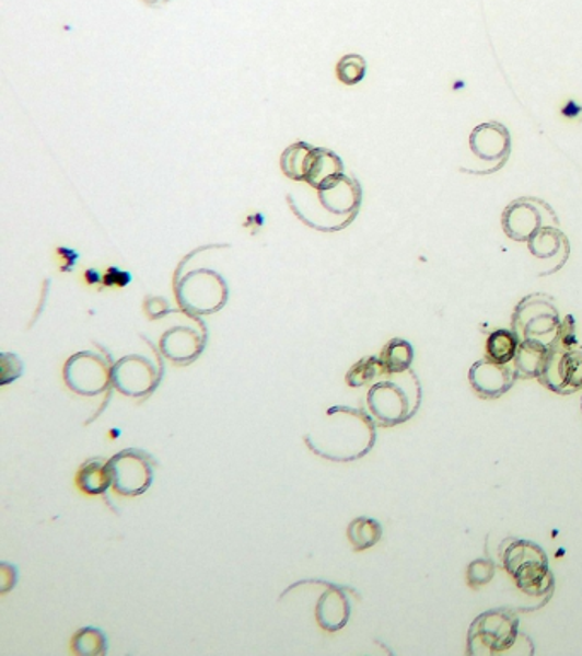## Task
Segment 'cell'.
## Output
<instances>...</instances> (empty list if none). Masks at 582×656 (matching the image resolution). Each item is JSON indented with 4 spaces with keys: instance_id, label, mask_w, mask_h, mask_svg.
<instances>
[{
    "instance_id": "cell-1",
    "label": "cell",
    "mask_w": 582,
    "mask_h": 656,
    "mask_svg": "<svg viewBox=\"0 0 582 656\" xmlns=\"http://www.w3.org/2000/svg\"><path fill=\"white\" fill-rule=\"evenodd\" d=\"M307 447L323 459L347 463L362 459L376 444V421L361 408L335 405L325 412L318 429L307 433Z\"/></svg>"
},
{
    "instance_id": "cell-2",
    "label": "cell",
    "mask_w": 582,
    "mask_h": 656,
    "mask_svg": "<svg viewBox=\"0 0 582 656\" xmlns=\"http://www.w3.org/2000/svg\"><path fill=\"white\" fill-rule=\"evenodd\" d=\"M422 402V387L417 375L407 369L385 375L368 392V411L381 426L392 427L416 416Z\"/></svg>"
},
{
    "instance_id": "cell-3",
    "label": "cell",
    "mask_w": 582,
    "mask_h": 656,
    "mask_svg": "<svg viewBox=\"0 0 582 656\" xmlns=\"http://www.w3.org/2000/svg\"><path fill=\"white\" fill-rule=\"evenodd\" d=\"M501 548L499 560L523 594L529 597H545L550 594L554 588V575L544 549L523 539H508Z\"/></svg>"
},
{
    "instance_id": "cell-4",
    "label": "cell",
    "mask_w": 582,
    "mask_h": 656,
    "mask_svg": "<svg viewBox=\"0 0 582 656\" xmlns=\"http://www.w3.org/2000/svg\"><path fill=\"white\" fill-rule=\"evenodd\" d=\"M578 335L571 315L562 320L559 334L548 346V358L539 383L550 392L571 395L582 389V350L575 349Z\"/></svg>"
},
{
    "instance_id": "cell-5",
    "label": "cell",
    "mask_w": 582,
    "mask_h": 656,
    "mask_svg": "<svg viewBox=\"0 0 582 656\" xmlns=\"http://www.w3.org/2000/svg\"><path fill=\"white\" fill-rule=\"evenodd\" d=\"M520 619L513 610L493 609L478 615L468 631V653L474 656H499L514 652L520 643Z\"/></svg>"
},
{
    "instance_id": "cell-6",
    "label": "cell",
    "mask_w": 582,
    "mask_h": 656,
    "mask_svg": "<svg viewBox=\"0 0 582 656\" xmlns=\"http://www.w3.org/2000/svg\"><path fill=\"white\" fill-rule=\"evenodd\" d=\"M562 320L554 304V298L547 295H529L521 299L514 310L511 325L520 341L533 338L550 346L559 334Z\"/></svg>"
},
{
    "instance_id": "cell-7",
    "label": "cell",
    "mask_w": 582,
    "mask_h": 656,
    "mask_svg": "<svg viewBox=\"0 0 582 656\" xmlns=\"http://www.w3.org/2000/svg\"><path fill=\"white\" fill-rule=\"evenodd\" d=\"M176 298L190 315H210L228 301V286L218 273L195 271L176 284Z\"/></svg>"
},
{
    "instance_id": "cell-8",
    "label": "cell",
    "mask_w": 582,
    "mask_h": 656,
    "mask_svg": "<svg viewBox=\"0 0 582 656\" xmlns=\"http://www.w3.org/2000/svg\"><path fill=\"white\" fill-rule=\"evenodd\" d=\"M501 226L509 240L526 243L545 226H560V222L554 209L542 198L521 197L505 207Z\"/></svg>"
},
{
    "instance_id": "cell-9",
    "label": "cell",
    "mask_w": 582,
    "mask_h": 656,
    "mask_svg": "<svg viewBox=\"0 0 582 656\" xmlns=\"http://www.w3.org/2000/svg\"><path fill=\"white\" fill-rule=\"evenodd\" d=\"M163 375L160 358L129 354L113 365V387L125 396L142 399L160 387Z\"/></svg>"
},
{
    "instance_id": "cell-10",
    "label": "cell",
    "mask_w": 582,
    "mask_h": 656,
    "mask_svg": "<svg viewBox=\"0 0 582 656\" xmlns=\"http://www.w3.org/2000/svg\"><path fill=\"white\" fill-rule=\"evenodd\" d=\"M67 387L81 396H97L113 384V365L93 350L74 354L63 368Z\"/></svg>"
},
{
    "instance_id": "cell-11",
    "label": "cell",
    "mask_w": 582,
    "mask_h": 656,
    "mask_svg": "<svg viewBox=\"0 0 582 656\" xmlns=\"http://www.w3.org/2000/svg\"><path fill=\"white\" fill-rule=\"evenodd\" d=\"M113 487L121 496H140L154 481V459L144 450L129 448L109 460Z\"/></svg>"
},
{
    "instance_id": "cell-12",
    "label": "cell",
    "mask_w": 582,
    "mask_h": 656,
    "mask_svg": "<svg viewBox=\"0 0 582 656\" xmlns=\"http://www.w3.org/2000/svg\"><path fill=\"white\" fill-rule=\"evenodd\" d=\"M318 200L338 230H344L358 216L361 207L362 191L358 180L350 179L346 173L338 176L326 187L319 188Z\"/></svg>"
},
{
    "instance_id": "cell-13",
    "label": "cell",
    "mask_w": 582,
    "mask_h": 656,
    "mask_svg": "<svg viewBox=\"0 0 582 656\" xmlns=\"http://www.w3.org/2000/svg\"><path fill=\"white\" fill-rule=\"evenodd\" d=\"M468 146L478 160L493 164V170L499 171L508 163L513 149V139L505 125L499 122H487L472 130Z\"/></svg>"
},
{
    "instance_id": "cell-14",
    "label": "cell",
    "mask_w": 582,
    "mask_h": 656,
    "mask_svg": "<svg viewBox=\"0 0 582 656\" xmlns=\"http://www.w3.org/2000/svg\"><path fill=\"white\" fill-rule=\"evenodd\" d=\"M516 380L513 366L499 365L489 358L475 362L468 371L472 389L480 399H499L513 389Z\"/></svg>"
},
{
    "instance_id": "cell-15",
    "label": "cell",
    "mask_w": 582,
    "mask_h": 656,
    "mask_svg": "<svg viewBox=\"0 0 582 656\" xmlns=\"http://www.w3.org/2000/svg\"><path fill=\"white\" fill-rule=\"evenodd\" d=\"M206 334L194 326H173L161 337V353L176 365H190L206 349Z\"/></svg>"
},
{
    "instance_id": "cell-16",
    "label": "cell",
    "mask_w": 582,
    "mask_h": 656,
    "mask_svg": "<svg viewBox=\"0 0 582 656\" xmlns=\"http://www.w3.org/2000/svg\"><path fill=\"white\" fill-rule=\"evenodd\" d=\"M352 606L350 598L344 587H338L334 583H326V590L319 597L315 607L316 622L325 631H340L346 628L350 619Z\"/></svg>"
},
{
    "instance_id": "cell-17",
    "label": "cell",
    "mask_w": 582,
    "mask_h": 656,
    "mask_svg": "<svg viewBox=\"0 0 582 656\" xmlns=\"http://www.w3.org/2000/svg\"><path fill=\"white\" fill-rule=\"evenodd\" d=\"M526 246L538 261L557 262V271L566 265L571 253V243L560 230V226H545L526 241Z\"/></svg>"
},
{
    "instance_id": "cell-18",
    "label": "cell",
    "mask_w": 582,
    "mask_h": 656,
    "mask_svg": "<svg viewBox=\"0 0 582 656\" xmlns=\"http://www.w3.org/2000/svg\"><path fill=\"white\" fill-rule=\"evenodd\" d=\"M548 358V346L544 342L526 338L517 347L516 358L513 361L514 373L517 380H533L544 373L545 362Z\"/></svg>"
},
{
    "instance_id": "cell-19",
    "label": "cell",
    "mask_w": 582,
    "mask_h": 656,
    "mask_svg": "<svg viewBox=\"0 0 582 656\" xmlns=\"http://www.w3.org/2000/svg\"><path fill=\"white\" fill-rule=\"evenodd\" d=\"M340 175H344L342 160L328 149H315L313 163H311L310 173L306 176L310 187L319 191Z\"/></svg>"
},
{
    "instance_id": "cell-20",
    "label": "cell",
    "mask_w": 582,
    "mask_h": 656,
    "mask_svg": "<svg viewBox=\"0 0 582 656\" xmlns=\"http://www.w3.org/2000/svg\"><path fill=\"white\" fill-rule=\"evenodd\" d=\"M78 486L84 493L96 496V494H105L113 486L112 470L109 463L103 459L88 460L81 467L78 474Z\"/></svg>"
},
{
    "instance_id": "cell-21",
    "label": "cell",
    "mask_w": 582,
    "mask_h": 656,
    "mask_svg": "<svg viewBox=\"0 0 582 656\" xmlns=\"http://www.w3.org/2000/svg\"><path fill=\"white\" fill-rule=\"evenodd\" d=\"M521 341L514 331H493L492 334L487 337L486 342V358L492 359V361L499 362V365H511L516 358L517 347H520Z\"/></svg>"
},
{
    "instance_id": "cell-22",
    "label": "cell",
    "mask_w": 582,
    "mask_h": 656,
    "mask_svg": "<svg viewBox=\"0 0 582 656\" xmlns=\"http://www.w3.org/2000/svg\"><path fill=\"white\" fill-rule=\"evenodd\" d=\"M315 149L304 145V142H298V145H292L291 148L286 149V152L282 154V161H280L283 173L289 179L298 180V182H306L311 163H313V156H315Z\"/></svg>"
},
{
    "instance_id": "cell-23",
    "label": "cell",
    "mask_w": 582,
    "mask_h": 656,
    "mask_svg": "<svg viewBox=\"0 0 582 656\" xmlns=\"http://www.w3.org/2000/svg\"><path fill=\"white\" fill-rule=\"evenodd\" d=\"M416 350L405 338H392L381 350L380 359L385 366L386 373H401L411 368Z\"/></svg>"
},
{
    "instance_id": "cell-24",
    "label": "cell",
    "mask_w": 582,
    "mask_h": 656,
    "mask_svg": "<svg viewBox=\"0 0 582 656\" xmlns=\"http://www.w3.org/2000/svg\"><path fill=\"white\" fill-rule=\"evenodd\" d=\"M350 544L356 551H365V549L374 548L383 537V527L380 521L374 518L361 517L350 521L347 529Z\"/></svg>"
},
{
    "instance_id": "cell-25",
    "label": "cell",
    "mask_w": 582,
    "mask_h": 656,
    "mask_svg": "<svg viewBox=\"0 0 582 656\" xmlns=\"http://www.w3.org/2000/svg\"><path fill=\"white\" fill-rule=\"evenodd\" d=\"M386 369L381 362L380 356H368V358L361 359L356 362L347 373L346 381L352 389H359L364 384L376 383L377 380L385 377Z\"/></svg>"
},
{
    "instance_id": "cell-26",
    "label": "cell",
    "mask_w": 582,
    "mask_h": 656,
    "mask_svg": "<svg viewBox=\"0 0 582 656\" xmlns=\"http://www.w3.org/2000/svg\"><path fill=\"white\" fill-rule=\"evenodd\" d=\"M108 649V641H106L103 631L96 628H84L79 630L72 637V652L79 656H103Z\"/></svg>"
},
{
    "instance_id": "cell-27",
    "label": "cell",
    "mask_w": 582,
    "mask_h": 656,
    "mask_svg": "<svg viewBox=\"0 0 582 656\" xmlns=\"http://www.w3.org/2000/svg\"><path fill=\"white\" fill-rule=\"evenodd\" d=\"M365 70H368V66H365V60L362 59L361 55H346L338 62L337 78L347 85L359 84L365 78Z\"/></svg>"
},
{
    "instance_id": "cell-28",
    "label": "cell",
    "mask_w": 582,
    "mask_h": 656,
    "mask_svg": "<svg viewBox=\"0 0 582 656\" xmlns=\"http://www.w3.org/2000/svg\"><path fill=\"white\" fill-rule=\"evenodd\" d=\"M493 575H496V564L492 561L477 560L468 566L466 579L472 588H480L492 582Z\"/></svg>"
},
{
    "instance_id": "cell-29",
    "label": "cell",
    "mask_w": 582,
    "mask_h": 656,
    "mask_svg": "<svg viewBox=\"0 0 582 656\" xmlns=\"http://www.w3.org/2000/svg\"><path fill=\"white\" fill-rule=\"evenodd\" d=\"M23 375V362L16 354H2V384L12 383Z\"/></svg>"
},
{
    "instance_id": "cell-30",
    "label": "cell",
    "mask_w": 582,
    "mask_h": 656,
    "mask_svg": "<svg viewBox=\"0 0 582 656\" xmlns=\"http://www.w3.org/2000/svg\"><path fill=\"white\" fill-rule=\"evenodd\" d=\"M146 310H148L149 317L151 319H161V317L167 315L170 313V304H167L166 299L163 298H151L148 299V303H146Z\"/></svg>"
},
{
    "instance_id": "cell-31",
    "label": "cell",
    "mask_w": 582,
    "mask_h": 656,
    "mask_svg": "<svg viewBox=\"0 0 582 656\" xmlns=\"http://www.w3.org/2000/svg\"><path fill=\"white\" fill-rule=\"evenodd\" d=\"M0 573H2V578H0V591L5 594V591L11 590L14 585H16V567H12L11 564H2L0 566Z\"/></svg>"
},
{
    "instance_id": "cell-32",
    "label": "cell",
    "mask_w": 582,
    "mask_h": 656,
    "mask_svg": "<svg viewBox=\"0 0 582 656\" xmlns=\"http://www.w3.org/2000/svg\"><path fill=\"white\" fill-rule=\"evenodd\" d=\"M130 283V276L127 273H120V271H118V268H109L108 271V276H106V284H109V286H115V284H117V286H120V288H124V286H127V284Z\"/></svg>"
},
{
    "instance_id": "cell-33",
    "label": "cell",
    "mask_w": 582,
    "mask_h": 656,
    "mask_svg": "<svg viewBox=\"0 0 582 656\" xmlns=\"http://www.w3.org/2000/svg\"><path fill=\"white\" fill-rule=\"evenodd\" d=\"M88 280H90V283H97L100 276H97V273H94V271H88Z\"/></svg>"
},
{
    "instance_id": "cell-34",
    "label": "cell",
    "mask_w": 582,
    "mask_h": 656,
    "mask_svg": "<svg viewBox=\"0 0 582 656\" xmlns=\"http://www.w3.org/2000/svg\"><path fill=\"white\" fill-rule=\"evenodd\" d=\"M146 4L155 5L158 2H167V0H144Z\"/></svg>"
}]
</instances>
